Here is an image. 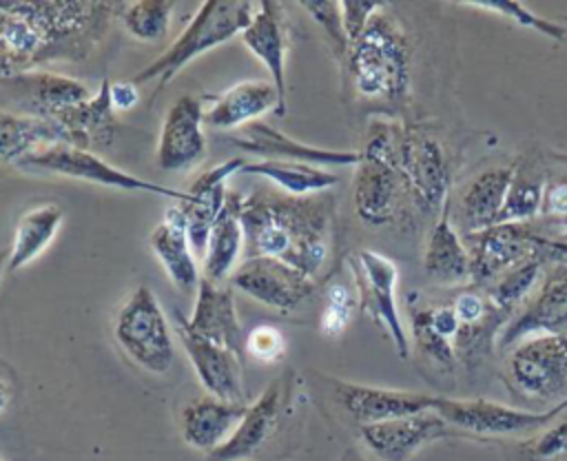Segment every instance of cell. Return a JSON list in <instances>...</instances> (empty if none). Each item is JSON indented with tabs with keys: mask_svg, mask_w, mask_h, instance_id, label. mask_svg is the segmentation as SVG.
<instances>
[{
	"mask_svg": "<svg viewBox=\"0 0 567 461\" xmlns=\"http://www.w3.org/2000/svg\"><path fill=\"white\" fill-rule=\"evenodd\" d=\"M122 2H0V78L49 62H82L100 47Z\"/></svg>",
	"mask_w": 567,
	"mask_h": 461,
	"instance_id": "cell-1",
	"label": "cell"
},
{
	"mask_svg": "<svg viewBox=\"0 0 567 461\" xmlns=\"http://www.w3.org/2000/svg\"><path fill=\"white\" fill-rule=\"evenodd\" d=\"M244 259L275 257L317 281L334 237V197L252 191L241 204Z\"/></svg>",
	"mask_w": 567,
	"mask_h": 461,
	"instance_id": "cell-2",
	"label": "cell"
},
{
	"mask_svg": "<svg viewBox=\"0 0 567 461\" xmlns=\"http://www.w3.org/2000/svg\"><path fill=\"white\" fill-rule=\"evenodd\" d=\"M346 71L354 95L383 113L399 111L410 95L412 47L388 4L372 16L365 31L346 53Z\"/></svg>",
	"mask_w": 567,
	"mask_h": 461,
	"instance_id": "cell-3",
	"label": "cell"
},
{
	"mask_svg": "<svg viewBox=\"0 0 567 461\" xmlns=\"http://www.w3.org/2000/svg\"><path fill=\"white\" fill-rule=\"evenodd\" d=\"M399 137L401 122L374 117L368 124L352 186L354 211L368 226L399 224L414 206L399 168Z\"/></svg>",
	"mask_w": 567,
	"mask_h": 461,
	"instance_id": "cell-4",
	"label": "cell"
},
{
	"mask_svg": "<svg viewBox=\"0 0 567 461\" xmlns=\"http://www.w3.org/2000/svg\"><path fill=\"white\" fill-rule=\"evenodd\" d=\"M255 9L257 4L246 0H228V2L210 0L199 4L190 22L186 24V29L175 38V42L162 55H157L151 64L133 73L128 82L140 86L151 80H157L155 91L151 95V102H153L188 62L228 42L233 35L241 33L250 24Z\"/></svg>",
	"mask_w": 567,
	"mask_h": 461,
	"instance_id": "cell-5",
	"label": "cell"
},
{
	"mask_svg": "<svg viewBox=\"0 0 567 461\" xmlns=\"http://www.w3.org/2000/svg\"><path fill=\"white\" fill-rule=\"evenodd\" d=\"M120 348L146 372L164 375L175 359L168 319L148 286H137L120 306L113 324Z\"/></svg>",
	"mask_w": 567,
	"mask_h": 461,
	"instance_id": "cell-6",
	"label": "cell"
},
{
	"mask_svg": "<svg viewBox=\"0 0 567 461\" xmlns=\"http://www.w3.org/2000/svg\"><path fill=\"white\" fill-rule=\"evenodd\" d=\"M16 166L20 171H29V173H51V175L84 180V182L109 186V188L162 195V197H171L173 202H179V204H186L190 199L188 191L184 193V191L162 186V184L148 182L144 177L131 175V173L109 164L93 151H84L78 146H69V144H51V146L31 151Z\"/></svg>",
	"mask_w": 567,
	"mask_h": 461,
	"instance_id": "cell-7",
	"label": "cell"
},
{
	"mask_svg": "<svg viewBox=\"0 0 567 461\" xmlns=\"http://www.w3.org/2000/svg\"><path fill=\"white\" fill-rule=\"evenodd\" d=\"M292 370L281 372L272 379L259 399L246 408V414L237 423L235 432L210 454L206 461H244L257 459L286 428L292 412Z\"/></svg>",
	"mask_w": 567,
	"mask_h": 461,
	"instance_id": "cell-8",
	"label": "cell"
},
{
	"mask_svg": "<svg viewBox=\"0 0 567 461\" xmlns=\"http://www.w3.org/2000/svg\"><path fill=\"white\" fill-rule=\"evenodd\" d=\"M512 392L532 401H551L567 392V332L532 335L505 361Z\"/></svg>",
	"mask_w": 567,
	"mask_h": 461,
	"instance_id": "cell-9",
	"label": "cell"
},
{
	"mask_svg": "<svg viewBox=\"0 0 567 461\" xmlns=\"http://www.w3.org/2000/svg\"><path fill=\"white\" fill-rule=\"evenodd\" d=\"M399 168L414 208L441 213L450 202V166L441 142L421 126L401 122Z\"/></svg>",
	"mask_w": 567,
	"mask_h": 461,
	"instance_id": "cell-10",
	"label": "cell"
},
{
	"mask_svg": "<svg viewBox=\"0 0 567 461\" xmlns=\"http://www.w3.org/2000/svg\"><path fill=\"white\" fill-rule=\"evenodd\" d=\"M567 408L556 403L549 410H520L489 399H452L439 397L434 412H439L450 428H458L478 437H507L538 432L549 426Z\"/></svg>",
	"mask_w": 567,
	"mask_h": 461,
	"instance_id": "cell-11",
	"label": "cell"
},
{
	"mask_svg": "<svg viewBox=\"0 0 567 461\" xmlns=\"http://www.w3.org/2000/svg\"><path fill=\"white\" fill-rule=\"evenodd\" d=\"M89 98L86 84L60 73L27 71L0 78V109L22 117L53 122L55 115Z\"/></svg>",
	"mask_w": 567,
	"mask_h": 461,
	"instance_id": "cell-12",
	"label": "cell"
},
{
	"mask_svg": "<svg viewBox=\"0 0 567 461\" xmlns=\"http://www.w3.org/2000/svg\"><path fill=\"white\" fill-rule=\"evenodd\" d=\"M350 268L354 273V288L359 297V306L385 328L388 337L392 339L396 355L401 359L408 357V332L403 328L399 306H396V284H399V268L396 264L370 248L359 250L350 259Z\"/></svg>",
	"mask_w": 567,
	"mask_h": 461,
	"instance_id": "cell-13",
	"label": "cell"
},
{
	"mask_svg": "<svg viewBox=\"0 0 567 461\" xmlns=\"http://www.w3.org/2000/svg\"><path fill=\"white\" fill-rule=\"evenodd\" d=\"M567 332V266L547 264L532 297L503 326L496 348L507 350L532 335Z\"/></svg>",
	"mask_w": 567,
	"mask_h": 461,
	"instance_id": "cell-14",
	"label": "cell"
},
{
	"mask_svg": "<svg viewBox=\"0 0 567 461\" xmlns=\"http://www.w3.org/2000/svg\"><path fill=\"white\" fill-rule=\"evenodd\" d=\"M538 228L529 224H494L483 230L463 235L470 255V286L487 288L505 270L534 253Z\"/></svg>",
	"mask_w": 567,
	"mask_h": 461,
	"instance_id": "cell-15",
	"label": "cell"
},
{
	"mask_svg": "<svg viewBox=\"0 0 567 461\" xmlns=\"http://www.w3.org/2000/svg\"><path fill=\"white\" fill-rule=\"evenodd\" d=\"M230 284L275 310H295L317 288V281L275 257H250L230 275Z\"/></svg>",
	"mask_w": 567,
	"mask_h": 461,
	"instance_id": "cell-16",
	"label": "cell"
},
{
	"mask_svg": "<svg viewBox=\"0 0 567 461\" xmlns=\"http://www.w3.org/2000/svg\"><path fill=\"white\" fill-rule=\"evenodd\" d=\"M330 383H332V395L339 408L359 426L434 410V403H436V395L379 388V386L352 383L341 379H330Z\"/></svg>",
	"mask_w": 567,
	"mask_h": 461,
	"instance_id": "cell-17",
	"label": "cell"
},
{
	"mask_svg": "<svg viewBox=\"0 0 567 461\" xmlns=\"http://www.w3.org/2000/svg\"><path fill=\"white\" fill-rule=\"evenodd\" d=\"M450 434L452 428L434 410L359 428L363 445L381 461H408L427 443L445 439Z\"/></svg>",
	"mask_w": 567,
	"mask_h": 461,
	"instance_id": "cell-18",
	"label": "cell"
},
{
	"mask_svg": "<svg viewBox=\"0 0 567 461\" xmlns=\"http://www.w3.org/2000/svg\"><path fill=\"white\" fill-rule=\"evenodd\" d=\"M173 319H175V332L197 372L199 383L208 390V395L224 401H233V403H246L244 383H241V359L228 348L195 335L186 326V317L182 310L175 308Z\"/></svg>",
	"mask_w": 567,
	"mask_h": 461,
	"instance_id": "cell-19",
	"label": "cell"
},
{
	"mask_svg": "<svg viewBox=\"0 0 567 461\" xmlns=\"http://www.w3.org/2000/svg\"><path fill=\"white\" fill-rule=\"evenodd\" d=\"M204 106L195 95H179L162 122L157 142V166L162 171H186L206 155Z\"/></svg>",
	"mask_w": 567,
	"mask_h": 461,
	"instance_id": "cell-20",
	"label": "cell"
},
{
	"mask_svg": "<svg viewBox=\"0 0 567 461\" xmlns=\"http://www.w3.org/2000/svg\"><path fill=\"white\" fill-rule=\"evenodd\" d=\"M241 129H244L241 135H230L228 142L239 151L264 157V160L301 162L312 166H357L361 162L359 151H334V148L310 146L299 140H292L284 131L261 120H255Z\"/></svg>",
	"mask_w": 567,
	"mask_h": 461,
	"instance_id": "cell-21",
	"label": "cell"
},
{
	"mask_svg": "<svg viewBox=\"0 0 567 461\" xmlns=\"http://www.w3.org/2000/svg\"><path fill=\"white\" fill-rule=\"evenodd\" d=\"M512 177L514 164L489 166L461 186L456 202L450 197V215L461 235L483 230L498 222Z\"/></svg>",
	"mask_w": 567,
	"mask_h": 461,
	"instance_id": "cell-22",
	"label": "cell"
},
{
	"mask_svg": "<svg viewBox=\"0 0 567 461\" xmlns=\"http://www.w3.org/2000/svg\"><path fill=\"white\" fill-rule=\"evenodd\" d=\"M244 164H246V160L230 157V160L204 171L188 188L190 199L179 206L186 217V233H188L193 253L204 257L210 228H213V224L226 202V195H228L226 182H228V177L239 173Z\"/></svg>",
	"mask_w": 567,
	"mask_h": 461,
	"instance_id": "cell-23",
	"label": "cell"
},
{
	"mask_svg": "<svg viewBox=\"0 0 567 461\" xmlns=\"http://www.w3.org/2000/svg\"><path fill=\"white\" fill-rule=\"evenodd\" d=\"M244 47L264 62V66L270 73V82L277 89L279 95V109L277 115H286V53H288V35L286 24L281 18V4L279 2H257L255 16L250 24L241 31Z\"/></svg>",
	"mask_w": 567,
	"mask_h": 461,
	"instance_id": "cell-24",
	"label": "cell"
},
{
	"mask_svg": "<svg viewBox=\"0 0 567 461\" xmlns=\"http://www.w3.org/2000/svg\"><path fill=\"white\" fill-rule=\"evenodd\" d=\"M186 326L195 335L228 348L230 352H235L241 359L244 337H241V326H239L235 297H233L230 288L202 277L199 286H197V299L193 306V315L186 317Z\"/></svg>",
	"mask_w": 567,
	"mask_h": 461,
	"instance_id": "cell-25",
	"label": "cell"
},
{
	"mask_svg": "<svg viewBox=\"0 0 567 461\" xmlns=\"http://www.w3.org/2000/svg\"><path fill=\"white\" fill-rule=\"evenodd\" d=\"M53 122L64 131L69 146L84 151L111 146L120 126L111 100V80L102 78L97 93L86 102L62 111Z\"/></svg>",
	"mask_w": 567,
	"mask_h": 461,
	"instance_id": "cell-26",
	"label": "cell"
},
{
	"mask_svg": "<svg viewBox=\"0 0 567 461\" xmlns=\"http://www.w3.org/2000/svg\"><path fill=\"white\" fill-rule=\"evenodd\" d=\"M151 248L162 262L166 275L182 293H193L199 286V270L186 233V217L179 202L164 211V219L151 233Z\"/></svg>",
	"mask_w": 567,
	"mask_h": 461,
	"instance_id": "cell-27",
	"label": "cell"
},
{
	"mask_svg": "<svg viewBox=\"0 0 567 461\" xmlns=\"http://www.w3.org/2000/svg\"><path fill=\"white\" fill-rule=\"evenodd\" d=\"M425 277L439 286H470V255L452 222L450 202L439 213L423 253Z\"/></svg>",
	"mask_w": 567,
	"mask_h": 461,
	"instance_id": "cell-28",
	"label": "cell"
},
{
	"mask_svg": "<svg viewBox=\"0 0 567 461\" xmlns=\"http://www.w3.org/2000/svg\"><path fill=\"white\" fill-rule=\"evenodd\" d=\"M246 403H233L213 395L193 399L182 410V439L206 454L217 450L246 414Z\"/></svg>",
	"mask_w": 567,
	"mask_h": 461,
	"instance_id": "cell-29",
	"label": "cell"
},
{
	"mask_svg": "<svg viewBox=\"0 0 567 461\" xmlns=\"http://www.w3.org/2000/svg\"><path fill=\"white\" fill-rule=\"evenodd\" d=\"M279 109V95L272 82L266 80H244L219 93L210 106L204 111V124L213 129H237L246 126L266 111Z\"/></svg>",
	"mask_w": 567,
	"mask_h": 461,
	"instance_id": "cell-30",
	"label": "cell"
},
{
	"mask_svg": "<svg viewBox=\"0 0 567 461\" xmlns=\"http://www.w3.org/2000/svg\"><path fill=\"white\" fill-rule=\"evenodd\" d=\"M241 204L244 195L237 191H228L226 202L210 228L204 253V277L215 284L224 281L230 275L237 257L244 253Z\"/></svg>",
	"mask_w": 567,
	"mask_h": 461,
	"instance_id": "cell-31",
	"label": "cell"
},
{
	"mask_svg": "<svg viewBox=\"0 0 567 461\" xmlns=\"http://www.w3.org/2000/svg\"><path fill=\"white\" fill-rule=\"evenodd\" d=\"M51 144H66V135L55 122L22 117L0 109V166H16L31 151Z\"/></svg>",
	"mask_w": 567,
	"mask_h": 461,
	"instance_id": "cell-32",
	"label": "cell"
},
{
	"mask_svg": "<svg viewBox=\"0 0 567 461\" xmlns=\"http://www.w3.org/2000/svg\"><path fill=\"white\" fill-rule=\"evenodd\" d=\"M241 175H257L272 184H277L286 195L306 197L315 193H326L334 184H339V175L312 164L301 162H279V160H259L246 162L239 171Z\"/></svg>",
	"mask_w": 567,
	"mask_h": 461,
	"instance_id": "cell-33",
	"label": "cell"
},
{
	"mask_svg": "<svg viewBox=\"0 0 567 461\" xmlns=\"http://www.w3.org/2000/svg\"><path fill=\"white\" fill-rule=\"evenodd\" d=\"M62 219L64 213L58 204H42L24 213L16 224L13 244L7 257V270L16 273L29 262H33L38 255H42L44 248L53 242Z\"/></svg>",
	"mask_w": 567,
	"mask_h": 461,
	"instance_id": "cell-34",
	"label": "cell"
},
{
	"mask_svg": "<svg viewBox=\"0 0 567 461\" xmlns=\"http://www.w3.org/2000/svg\"><path fill=\"white\" fill-rule=\"evenodd\" d=\"M545 160H516L514 177L496 224L536 222L543 206Z\"/></svg>",
	"mask_w": 567,
	"mask_h": 461,
	"instance_id": "cell-35",
	"label": "cell"
},
{
	"mask_svg": "<svg viewBox=\"0 0 567 461\" xmlns=\"http://www.w3.org/2000/svg\"><path fill=\"white\" fill-rule=\"evenodd\" d=\"M545 268H547L545 259L534 248L532 255H527L523 262L505 270L498 279H494L487 288H481V290H485V295L489 297L496 310L512 317L532 297V293L540 284Z\"/></svg>",
	"mask_w": 567,
	"mask_h": 461,
	"instance_id": "cell-36",
	"label": "cell"
},
{
	"mask_svg": "<svg viewBox=\"0 0 567 461\" xmlns=\"http://www.w3.org/2000/svg\"><path fill=\"white\" fill-rule=\"evenodd\" d=\"M540 235L556 230L554 237L567 239V155L551 153L545 157V191L540 215L534 222Z\"/></svg>",
	"mask_w": 567,
	"mask_h": 461,
	"instance_id": "cell-37",
	"label": "cell"
},
{
	"mask_svg": "<svg viewBox=\"0 0 567 461\" xmlns=\"http://www.w3.org/2000/svg\"><path fill=\"white\" fill-rule=\"evenodd\" d=\"M175 9L173 0H140L122 2L117 20L122 27L142 42H159L171 27V13Z\"/></svg>",
	"mask_w": 567,
	"mask_h": 461,
	"instance_id": "cell-38",
	"label": "cell"
},
{
	"mask_svg": "<svg viewBox=\"0 0 567 461\" xmlns=\"http://www.w3.org/2000/svg\"><path fill=\"white\" fill-rule=\"evenodd\" d=\"M520 461H567V410L518 445Z\"/></svg>",
	"mask_w": 567,
	"mask_h": 461,
	"instance_id": "cell-39",
	"label": "cell"
},
{
	"mask_svg": "<svg viewBox=\"0 0 567 461\" xmlns=\"http://www.w3.org/2000/svg\"><path fill=\"white\" fill-rule=\"evenodd\" d=\"M463 7L498 13V16L507 18V20H512L514 24H520V27H525V29H534V31H538L540 35H545V38H549V40H556V42L567 40V31H565L563 24L551 22L549 18H543V16L534 13L532 9H527V7L520 4V2H465Z\"/></svg>",
	"mask_w": 567,
	"mask_h": 461,
	"instance_id": "cell-40",
	"label": "cell"
},
{
	"mask_svg": "<svg viewBox=\"0 0 567 461\" xmlns=\"http://www.w3.org/2000/svg\"><path fill=\"white\" fill-rule=\"evenodd\" d=\"M357 304H359L357 288L352 290L346 284H330L326 290V304H323L321 321H319L321 335L330 337V339L339 337L348 328Z\"/></svg>",
	"mask_w": 567,
	"mask_h": 461,
	"instance_id": "cell-41",
	"label": "cell"
},
{
	"mask_svg": "<svg viewBox=\"0 0 567 461\" xmlns=\"http://www.w3.org/2000/svg\"><path fill=\"white\" fill-rule=\"evenodd\" d=\"M410 328H412V339H414V346L419 350L421 357H425L430 363L439 366L441 370H454L458 366V357H456V350L450 341L441 339L430 326L427 321L421 317V313L410 306Z\"/></svg>",
	"mask_w": 567,
	"mask_h": 461,
	"instance_id": "cell-42",
	"label": "cell"
},
{
	"mask_svg": "<svg viewBox=\"0 0 567 461\" xmlns=\"http://www.w3.org/2000/svg\"><path fill=\"white\" fill-rule=\"evenodd\" d=\"M299 7L323 29L334 55L343 62L346 53L350 49V42H348L346 29H343L339 2H299Z\"/></svg>",
	"mask_w": 567,
	"mask_h": 461,
	"instance_id": "cell-43",
	"label": "cell"
},
{
	"mask_svg": "<svg viewBox=\"0 0 567 461\" xmlns=\"http://www.w3.org/2000/svg\"><path fill=\"white\" fill-rule=\"evenodd\" d=\"M244 352L257 361L275 363L286 352V339L277 328L264 324V326L252 328L248 332V337H244Z\"/></svg>",
	"mask_w": 567,
	"mask_h": 461,
	"instance_id": "cell-44",
	"label": "cell"
},
{
	"mask_svg": "<svg viewBox=\"0 0 567 461\" xmlns=\"http://www.w3.org/2000/svg\"><path fill=\"white\" fill-rule=\"evenodd\" d=\"M341 7V18H343V29L348 35V42H357L361 38V33L365 31L368 22L372 20V16L377 11H381L385 7V2H339Z\"/></svg>",
	"mask_w": 567,
	"mask_h": 461,
	"instance_id": "cell-45",
	"label": "cell"
},
{
	"mask_svg": "<svg viewBox=\"0 0 567 461\" xmlns=\"http://www.w3.org/2000/svg\"><path fill=\"white\" fill-rule=\"evenodd\" d=\"M534 248L540 253L545 264H565L567 266V239L545 237L538 233L534 237Z\"/></svg>",
	"mask_w": 567,
	"mask_h": 461,
	"instance_id": "cell-46",
	"label": "cell"
},
{
	"mask_svg": "<svg viewBox=\"0 0 567 461\" xmlns=\"http://www.w3.org/2000/svg\"><path fill=\"white\" fill-rule=\"evenodd\" d=\"M111 100H113V109L117 111H126L131 106L137 104L140 100V93H137V86L133 82H111Z\"/></svg>",
	"mask_w": 567,
	"mask_h": 461,
	"instance_id": "cell-47",
	"label": "cell"
},
{
	"mask_svg": "<svg viewBox=\"0 0 567 461\" xmlns=\"http://www.w3.org/2000/svg\"><path fill=\"white\" fill-rule=\"evenodd\" d=\"M7 403H9V388H7V383L0 379V410H4Z\"/></svg>",
	"mask_w": 567,
	"mask_h": 461,
	"instance_id": "cell-48",
	"label": "cell"
},
{
	"mask_svg": "<svg viewBox=\"0 0 567 461\" xmlns=\"http://www.w3.org/2000/svg\"><path fill=\"white\" fill-rule=\"evenodd\" d=\"M7 257H9V253H0V277L7 270Z\"/></svg>",
	"mask_w": 567,
	"mask_h": 461,
	"instance_id": "cell-49",
	"label": "cell"
},
{
	"mask_svg": "<svg viewBox=\"0 0 567 461\" xmlns=\"http://www.w3.org/2000/svg\"><path fill=\"white\" fill-rule=\"evenodd\" d=\"M558 403H563V406H565V408H567V397H565V399H563V401H558Z\"/></svg>",
	"mask_w": 567,
	"mask_h": 461,
	"instance_id": "cell-50",
	"label": "cell"
},
{
	"mask_svg": "<svg viewBox=\"0 0 567 461\" xmlns=\"http://www.w3.org/2000/svg\"><path fill=\"white\" fill-rule=\"evenodd\" d=\"M0 461H2V459H0Z\"/></svg>",
	"mask_w": 567,
	"mask_h": 461,
	"instance_id": "cell-51",
	"label": "cell"
}]
</instances>
